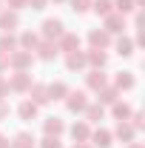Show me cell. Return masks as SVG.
<instances>
[{
    "instance_id": "6da1fadb",
    "label": "cell",
    "mask_w": 145,
    "mask_h": 148,
    "mask_svg": "<svg viewBox=\"0 0 145 148\" xmlns=\"http://www.w3.org/2000/svg\"><path fill=\"white\" fill-rule=\"evenodd\" d=\"M63 32H66V29H63V20H57V17L43 23V34L49 37V40H51V37H63Z\"/></svg>"
},
{
    "instance_id": "7a4b0ae2",
    "label": "cell",
    "mask_w": 145,
    "mask_h": 148,
    "mask_svg": "<svg viewBox=\"0 0 145 148\" xmlns=\"http://www.w3.org/2000/svg\"><path fill=\"white\" fill-rule=\"evenodd\" d=\"M17 14H14V12H0V29H3V32H14V29H17Z\"/></svg>"
},
{
    "instance_id": "3957f363",
    "label": "cell",
    "mask_w": 145,
    "mask_h": 148,
    "mask_svg": "<svg viewBox=\"0 0 145 148\" xmlns=\"http://www.w3.org/2000/svg\"><path fill=\"white\" fill-rule=\"evenodd\" d=\"M29 91H31V103H34V106L49 103V88H46V86H29Z\"/></svg>"
},
{
    "instance_id": "277c9868",
    "label": "cell",
    "mask_w": 145,
    "mask_h": 148,
    "mask_svg": "<svg viewBox=\"0 0 145 148\" xmlns=\"http://www.w3.org/2000/svg\"><path fill=\"white\" fill-rule=\"evenodd\" d=\"M85 106H88V103H85V94H83V91L68 94V111L77 114V111H85Z\"/></svg>"
},
{
    "instance_id": "5b68a950",
    "label": "cell",
    "mask_w": 145,
    "mask_h": 148,
    "mask_svg": "<svg viewBox=\"0 0 145 148\" xmlns=\"http://www.w3.org/2000/svg\"><path fill=\"white\" fill-rule=\"evenodd\" d=\"M29 86H31V80H29V74H26V71H17V74H14V80H12V86H9V88H14V91H26Z\"/></svg>"
},
{
    "instance_id": "8992f818",
    "label": "cell",
    "mask_w": 145,
    "mask_h": 148,
    "mask_svg": "<svg viewBox=\"0 0 145 148\" xmlns=\"http://www.w3.org/2000/svg\"><path fill=\"white\" fill-rule=\"evenodd\" d=\"M105 29H108V32H122V29H125V17H120V14H105Z\"/></svg>"
},
{
    "instance_id": "52a82bcc",
    "label": "cell",
    "mask_w": 145,
    "mask_h": 148,
    "mask_svg": "<svg viewBox=\"0 0 145 148\" xmlns=\"http://www.w3.org/2000/svg\"><path fill=\"white\" fill-rule=\"evenodd\" d=\"M12 63H14V69H26V66H31V51H14L12 54Z\"/></svg>"
},
{
    "instance_id": "ba28073f",
    "label": "cell",
    "mask_w": 145,
    "mask_h": 148,
    "mask_svg": "<svg viewBox=\"0 0 145 148\" xmlns=\"http://www.w3.org/2000/svg\"><path fill=\"white\" fill-rule=\"evenodd\" d=\"M63 128H66V125H63V120H60V117H49V120H46V134H49V137L63 134Z\"/></svg>"
},
{
    "instance_id": "9c48e42d",
    "label": "cell",
    "mask_w": 145,
    "mask_h": 148,
    "mask_svg": "<svg viewBox=\"0 0 145 148\" xmlns=\"http://www.w3.org/2000/svg\"><path fill=\"white\" fill-rule=\"evenodd\" d=\"M60 40H63L60 49H66V51H77V46H80V37H77V34H68V32H63Z\"/></svg>"
},
{
    "instance_id": "30bf717a",
    "label": "cell",
    "mask_w": 145,
    "mask_h": 148,
    "mask_svg": "<svg viewBox=\"0 0 145 148\" xmlns=\"http://www.w3.org/2000/svg\"><path fill=\"white\" fill-rule=\"evenodd\" d=\"M66 66H68V69H83V66H85V54H77V51H68V57H66Z\"/></svg>"
},
{
    "instance_id": "8fae6325",
    "label": "cell",
    "mask_w": 145,
    "mask_h": 148,
    "mask_svg": "<svg viewBox=\"0 0 145 148\" xmlns=\"http://www.w3.org/2000/svg\"><path fill=\"white\" fill-rule=\"evenodd\" d=\"M20 117H23V120H34V117H37V106L31 103V100L20 103Z\"/></svg>"
},
{
    "instance_id": "7c38bea8",
    "label": "cell",
    "mask_w": 145,
    "mask_h": 148,
    "mask_svg": "<svg viewBox=\"0 0 145 148\" xmlns=\"http://www.w3.org/2000/svg\"><path fill=\"white\" fill-rule=\"evenodd\" d=\"M88 40H91V46H94V49H103V46H108V34H105V32H91Z\"/></svg>"
},
{
    "instance_id": "4fadbf2b",
    "label": "cell",
    "mask_w": 145,
    "mask_h": 148,
    "mask_svg": "<svg viewBox=\"0 0 145 148\" xmlns=\"http://www.w3.org/2000/svg\"><path fill=\"white\" fill-rule=\"evenodd\" d=\"M71 134H74V140H80V143H85V140L91 137V131H88V125H85V123H77V125L71 128Z\"/></svg>"
},
{
    "instance_id": "5bb4252c",
    "label": "cell",
    "mask_w": 145,
    "mask_h": 148,
    "mask_svg": "<svg viewBox=\"0 0 145 148\" xmlns=\"http://www.w3.org/2000/svg\"><path fill=\"white\" fill-rule=\"evenodd\" d=\"M57 51H60V46H57V43H43V46H40V57H43V60L57 57Z\"/></svg>"
},
{
    "instance_id": "9a60e30c",
    "label": "cell",
    "mask_w": 145,
    "mask_h": 148,
    "mask_svg": "<svg viewBox=\"0 0 145 148\" xmlns=\"http://www.w3.org/2000/svg\"><path fill=\"white\" fill-rule=\"evenodd\" d=\"M31 145H34V140H31V134H26V131L17 134L14 143H12V148H31Z\"/></svg>"
},
{
    "instance_id": "2e32d148",
    "label": "cell",
    "mask_w": 145,
    "mask_h": 148,
    "mask_svg": "<svg viewBox=\"0 0 145 148\" xmlns=\"http://www.w3.org/2000/svg\"><path fill=\"white\" fill-rule=\"evenodd\" d=\"M91 140H94V145H100V148H108L111 145V134H108V131H97Z\"/></svg>"
},
{
    "instance_id": "e0dca14e",
    "label": "cell",
    "mask_w": 145,
    "mask_h": 148,
    "mask_svg": "<svg viewBox=\"0 0 145 148\" xmlns=\"http://www.w3.org/2000/svg\"><path fill=\"white\" fill-rule=\"evenodd\" d=\"M88 86L100 91V88L105 86V77H103V71H91V74H88Z\"/></svg>"
},
{
    "instance_id": "ac0fdd59",
    "label": "cell",
    "mask_w": 145,
    "mask_h": 148,
    "mask_svg": "<svg viewBox=\"0 0 145 148\" xmlns=\"http://www.w3.org/2000/svg\"><path fill=\"white\" fill-rule=\"evenodd\" d=\"M63 94H68V88H66L63 83H54V86L49 88V100H63Z\"/></svg>"
},
{
    "instance_id": "d6986e66",
    "label": "cell",
    "mask_w": 145,
    "mask_h": 148,
    "mask_svg": "<svg viewBox=\"0 0 145 148\" xmlns=\"http://www.w3.org/2000/svg\"><path fill=\"white\" fill-rule=\"evenodd\" d=\"M14 46H17V40H14L12 34H3V37H0V51H3V54H9Z\"/></svg>"
},
{
    "instance_id": "ffe728a7",
    "label": "cell",
    "mask_w": 145,
    "mask_h": 148,
    "mask_svg": "<svg viewBox=\"0 0 145 148\" xmlns=\"http://www.w3.org/2000/svg\"><path fill=\"white\" fill-rule=\"evenodd\" d=\"M85 60H91V66H100V69L105 66V54H103L100 49H91V54L85 57Z\"/></svg>"
},
{
    "instance_id": "44dd1931",
    "label": "cell",
    "mask_w": 145,
    "mask_h": 148,
    "mask_svg": "<svg viewBox=\"0 0 145 148\" xmlns=\"http://www.w3.org/2000/svg\"><path fill=\"white\" fill-rule=\"evenodd\" d=\"M85 114H88V120H103V114H105V108L103 106H85Z\"/></svg>"
},
{
    "instance_id": "7402d4cb",
    "label": "cell",
    "mask_w": 145,
    "mask_h": 148,
    "mask_svg": "<svg viewBox=\"0 0 145 148\" xmlns=\"http://www.w3.org/2000/svg\"><path fill=\"white\" fill-rule=\"evenodd\" d=\"M94 12L97 14H111V0H94Z\"/></svg>"
},
{
    "instance_id": "603a6c76",
    "label": "cell",
    "mask_w": 145,
    "mask_h": 148,
    "mask_svg": "<svg viewBox=\"0 0 145 148\" xmlns=\"http://www.w3.org/2000/svg\"><path fill=\"white\" fill-rule=\"evenodd\" d=\"M131 86H134V77H131L128 71H122L120 77H117V88H131Z\"/></svg>"
},
{
    "instance_id": "cb8c5ba5",
    "label": "cell",
    "mask_w": 145,
    "mask_h": 148,
    "mask_svg": "<svg viewBox=\"0 0 145 148\" xmlns=\"http://www.w3.org/2000/svg\"><path fill=\"white\" fill-rule=\"evenodd\" d=\"M20 46H23V49H34V46H37V34L26 32V34L20 37Z\"/></svg>"
},
{
    "instance_id": "d4e9b609",
    "label": "cell",
    "mask_w": 145,
    "mask_h": 148,
    "mask_svg": "<svg viewBox=\"0 0 145 148\" xmlns=\"http://www.w3.org/2000/svg\"><path fill=\"white\" fill-rule=\"evenodd\" d=\"M114 100H117L114 88H100V103H114Z\"/></svg>"
},
{
    "instance_id": "484cf974",
    "label": "cell",
    "mask_w": 145,
    "mask_h": 148,
    "mask_svg": "<svg viewBox=\"0 0 145 148\" xmlns=\"http://www.w3.org/2000/svg\"><path fill=\"white\" fill-rule=\"evenodd\" d=\"M117 137H120V140H131V137H134V128H131V125H125V123H120Z\"/></svg>"
},
{
    "instance_id": "4316f807",
    "label": "cell",
    "mask_w": 145,
    "mask_h": 148,
    "mask_svg": "<svg viewBox=\"0 0 145 148\" xmlns=\"http://www.w3.org/2000/svg\"><path fill=\"white\" fill-rule=\"evenodd\" d=\"M117 51H120L122 57H128V54H131V40H125V37H122V40L117 43Z\"/></svg>"
},
{
    "instance_id": "83f0119b",
    "label": "cell",
    "mask_w": 145,
    "mask_h": 148,
    "mask_svg": "<svg viewBox=\"0 0 145 148\" xmlns=\"http://www.w3.org/2000/svg\"><path fill=\"white\" fill-rule=\"evenodd\" d=\"M114 114H117L120 120H125L128 114H131V108H128V106H122V103H117V106H114Z\"/></svg>"
},
{
    "instance_id": "f1b7e54d",
    "label": "cell",
    "mask_w": 145,
    "mask_h": 148,
    "mask_svg": "<svg viewBox=\"0 0 145 148\" xmlns=\"http://www.w3.org/2000/svg\"><path fill=\"white\" fill-rule=\"evenodd\" d=\"M117 9L125 14V12H131V9H134V0H117Z\"/></svg>"
},
{
    "instance_id": "f546056e",
    "label": "cell",
    "mask_w": 145,
    "mask_h": 148,
    "mask_svg": "<svg viewBox=\"0 0 145 148\" xmlns=\"http://www.w3.org/2000/svg\"><path fill=\"white\" fill-rule=\"evenodd\" d=\"M71 9L74 12H85L88 9V0H71Z\"/></svg>"
},
{
    "instance_id": "4dcf8cb0",
    "label": "cell",
    "mask_w": 145,
    "mask_h": 148,
    "mask_svg": "<svg viewBox=\"0 0 145 148\" xmlns=\"http://www.w3.org/2000/svg\"><path fill=\"white\" fill-rule=\"evenodd\" d=\"M43 148H60V140L57 137H46L43 140Z\"/></svg>"
},
{
    "instance_id": "1f68e13d",
    "label": "cell",
    "mask_w": 145,
    "mask_h": 148,
    "mask_svg": "<svg viewBox=\"0 0 145 148\" xmlns=\"http://www.w3.org/2000/svg\"><path fill=\"white\" fill-rule=\"evenodd\" d=\"M6 94H9V83H6V80H0V100H3Z\"/></svg>"
},
{
    "instance_id": "d6a6232c",
    "label": "cell",
    "mask_w": 145,
    "mask_h": 148,
    "mask_svg": "<svg viewBox=\"0 0 145 148\" xmlns=\"http://www.w3.org/2000/svg\"><path fill=\"white\" fill-rule=\"evenodd\" d=\"M31 3V9H46V0H29Z\"/></svg>"
},
{
    "instance_id": "836d02e7",
    "label": "cell",
    "mask_w": 145,
    "mask_h": 148,
    "mask_svg": "<svg viewBox=\"0 0 145 148\" xmlns=\"http://www.w3.org/2000/svg\"><path fill=\"white\" fill-rule=\"evenodd\" d=\"M6 66H9V54H3V51H0V71H3Z\"/></svg>"
},
{
    "instance_id": "e575fe53",
    "label": "cell",
    "mask_w": 145,
    "mask_h": 148,
    "mask_svg": "<svg viewBox=\"0 0 145 148\" xmlns=\"http://www.w3.org/2000/svg\"><path fill=\"white\" fill-rule=\"evenodd\" d=\"M9 3H12V9H23V6H26L29 0H9Z\"/></svg>"
},
{
    "instance_id": "d590c367",
    "label": "cell",
    "mask_w": 145,
    "mask_h": 148,
    "mask_svg": "<svg viewBox=\"0 0 145 148\" xmlns=\"http://www.w3.org/2000/svg\"><path fill=\"white\" fill-rule=\"evenodd\" d=\"M6 114H9V106H6V103H3V100H0V120H3V117H6Z\"/></svg>"
},
{
    "instance_id": "8d00e7d4",
    "label": "cell",
    "mask_w": 145,
    "mask_h": 148,
    "mask_svg": "<svg viewBox=\"0 0 145 148\" xmlns=\"http://www.w3.org/2000/svg\"><path fill=\"white\" fill-rule=\"evenodd\" d=\"M0 148H9V140L6 137H0Z\"/></svg>"
},
{
    "instance_id": "74e56055",
    "label": "cell",
    "mask_w": 145,
    "mask_h": 148,
    "mask_svg": "<svg viewBox=\"0 0 145 148\" xmlns=\"http://www.w3.org/2000/svg\"><path fill=\"white\" fill-rule=\"evenodd\" d=\"M74 148H88V145H74Z\"/></svg>"
},
{
    "instance_id": "f35d334b",
    "label": "cell",
    "mask_w": 145,
    "mask_h": 148,
    "mask_svg": "<svg viewBox=\"0 0 145 148\" xmlns=\"http://www.w3.org/2000/svg\"><path fill=\"white\" fill-rule=\"evenodd\" d=\"M131 148H142V145H131Z\"/></svg>"
}]
</instances>
